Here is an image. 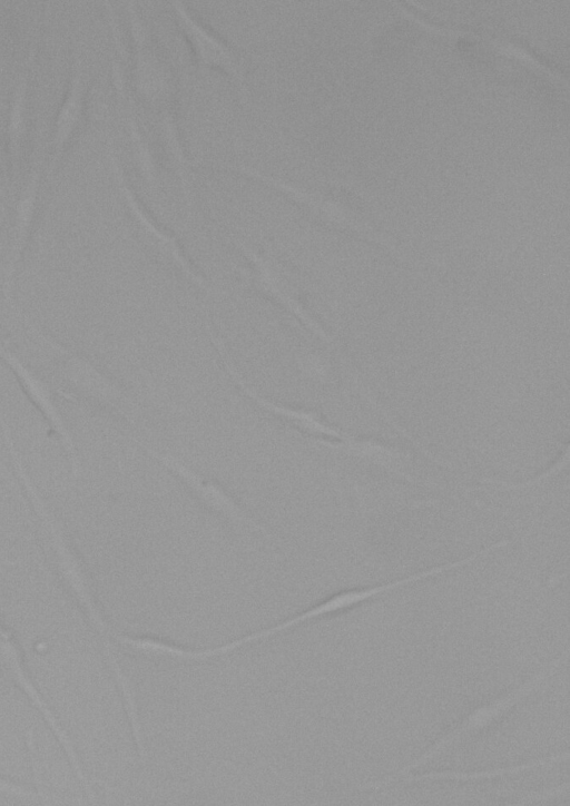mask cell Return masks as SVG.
<instances>
[{
	"instance_id": "1",
	"label": "cell",
	"mask_w": 570,
	"mask_h": 806,
	"mask_svg": "<svg viewBox=\"0 0 570 806\" xmlns=\"http://www.w3.org/2000/svg\"><path fill=\"white\" fill-rule=\"evenodd\" d=\"M148 451L157 461L177 475L210 510L237 525L262 530V527L249 518L239 504L217 483L204 478L171 454L153 449H148Z\"/></svg>"
},
{
	"instance_id": "2",
	"label": "cell",
	"mask_w": 570,
	"mask_h": 806,
	"mask_svg": "<svg viewBox=\"0 0 570 806\" xmlns=\"http://www.w3.org/2000/svg\"><path fill=\"white\" fill-rule=\"evenodd\" d=\"M61 353L65 356L63 372L67 380L75 384L79 393L124 414L132 415L134 403L109 377L87 358L73 354L65 347L61 348Z\"/></svg>"
},
{
	"instance_id": "3",
	"label": "cell",
	"mask_w": 570,
	"mask_h": 806,
	"mask_svg": "<svg viewBox=\"0 0 570 806\" xmlns=\"http://www.w3.org/2000/svg\"><path fill=\"white\" fill-rule=\"evenodd\" d=\"M0 358L11 368L27 396L47 420L51 430L57 435L70 458L72 468L75 469V449L72 439L59 410L53 402L49 386L28 366H26L16 354H13L10 350H7L1 344Z\"/></svg>"
},
{
	"instance_id": "4",
	"label": "cell",
	"mask_w": 570,
	"mask_h": 806,
	"mask_svg": "<svg viewBox=\"0 0 570 806\" xmlns=\"http://www.w3.org/2000/svg\"><path fill=\"white\" fill-rule=\"evenodd\" d=\"M562 656L559 657L557 660H554L551 666L546 669L543 672H541L539 676L533 678L531 681L524 684L519 689L514 690L513 692L509 694L508 696L501 698L500 700H497L495 702L481 707L478 710H475L473 714L470 715V717L456 729L451 731L449 735L440 739L433 747H431L424 755H422L420 758L414 760L409 766L404 767L402 770L399 771V774H404L409 771L412 768H415L425 761H428L430 758H432L436 753L452 744L453 741L461 738L466 733L480 729L488 725L489 723L493 721L498 717H500L503 712H505L508 709H510L515 702H518L521 698L527 696L530 691H532L542 680L547 679L549 676L552 675L554 669L559 666L560 661L562 660Z\"/></svg>"
},
{
	"instance_id": "5",
	"label": "cell",
	"mask_w": 570,
	"mask_h": 806,
	"mask_svg": "<svg viewBox=\"0 0 570 806\" xmlns=\"http://www.w3.org/2000/svg\"><path fill=\"white\" fill-rule=\"evenodd\" d=\"M244 250L255 267V281L259 284V286L267 294L274 297L296 320H298L304 327L324 341H330V337L324 328L298 299L293 286L283 276V274L263 256L248 248H244Z\"/></svg>"
},
{
	"instance_id": "6",
	"label": "cell",
	"mask_w": 570,
	"mask_h": 806,
	"mask_svg": "<svg viewBox=\"0 0 570 806\" xmlns=\"http://www.w3.org/2000/svg\"><path fill=\"white\" fill-rule=\"evenodd\" d=\"M322 616H325V611H324L322 603H320L293 618H289L281 623H277L276 626H273L265 630H261L258 632L248 635L246 637H243L238 640L232 641L229 643H226V645L215 648V649L200 650V651H187V650H181L177 647L169 646V645L157 641L155 645V650L157 652L170 655L173 657H177V658H181V659H204V658L213 657L216 655L229 652L243 645L250 643V642L257 641L262 638L276 635L283 630L289 629V628L298 626L307 620L315 619V618H318Z\"/></svg>"
},
{
	"instance_id": "7",
	"label": "cell",
	"mask_w": 570,
	"mask_h": 806,
	"mask_svg": "<svg viewBox=\"0 0 570 806\" xmlns=\"http://www.w3.org/2000/svg\"><path fill=\"white\" fill-rule=\"evenodd\" d=\"M568 757V754H561L558 756H553L547 759H540L538 761L531 763V764H523L520 766L509 767V768H498L493 770L488 771H475V773H454V771H440V773H430L421 776L410 777L407 780H423V779H453V780H474V779H481V778H493V777H500L505 774H517L519 771L535 768L538 766H544L549 765L556 761H559L560 759H566Z\"/></svg>"
},
{
	"instance_id": "8",
	"label": "cell",
	"mask_w": 570,
	"mask_h": 806,
	"mask_svg": "<svg viewBox=\"0 0 570 806\" xmlns=\"http://www.w3.org/2000/svg\"><path fill=\"white\" fill-rule=\"evenodd\" d=\"M567 463H568V445L566 446L563 453L560 454L559 459L553 463V465L551 468H549L544 473L537 475L534 479H530L524 483L511 484V483H507L503 481L490 480V479L482 480V482L488 483V484L499 485V486L505 488L507 490H519V489H523L527 486L535 485V484L542 482L544 479L552 476L553 474H556L557 472L560 471V468L566 466Z\"/></svg>"
}]
</instances>
